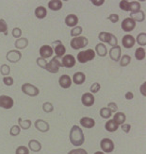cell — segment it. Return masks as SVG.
Here are the masks:
<instances>
[{"instance_id":"6da1fadb","label":"cell","mask_w":146,"mask_h":154,"mask_svg":"<svg viewBox=\"0 0 146 154\" xmlns=\"http://www.w3.org/2000/svg\"><path fill=\"white\" fill-rule=\"evenodd\" d=\"M70 143L74 146H81L85 142V135L82 129L77 125H74L69 132Z\"/></svg>"},{"instance_id":"7a4b0ae2","label":"cell","mask_w":146,"mask_h":154,"mask_svg":"<svg viewBox=\"0 0 146 154\" xmlns=\"http://www.w3.org/2000/svg\"><path fill=\"white\" fill-rule=\"evenodd\" d=\"M96 54L94 49L89 48L86 50H82L80 52H78V54L76 55V61L79 63H87L88 62H91L92 60H94Z\"/></svg>"},{"instance_id":"3957f363","label":"cell","mask_w":146,"mask_h":154,"mask_svg":"<svg viewBox=\"0 0 146 154\" xmlns=\"http://www.w3.org/2000/svg\"><path fill=\"white\" fill-rule=\"evenodd\" d=\"M99 41H101L103 44H108L109 45L111 48L112 46H116L118 45V39L117 37L112 34L110 32H106V31H101L98 35Z\"/></svg>"},{"instance_id":"277c9868","label":"cell","mask_w":146,"mask_h":154,"mask_svg":"<svg viewBox=\"0 0 146 154\" xmlns=\"http://www.w3.org/2000/svg\"><path fill=\"white\" fill-rule=\"evenodd\" d=\"M88 45H89V40L85 36L75 37V38H73L70 42L71 48L74 50H79V49L85 48Z\"/></svg>"},{"instance_id":"5b68a950","label":"cell","mask_w":146,"mask_h":154,"mask_svg":"<svg viewBox=\"0 0 146 154\" xmlns=\"http://www.w3.org/2000/svg\"><path fill=\"white\" fill-rule=\"evenodd\" d=\"M61 58L58 57H54L50 60V62L47 63V65H46V71H48L49 73H52V74H57V73L59 72V69L62 67L61 64V61H59Z\"/></svg>"},{"instance_id":"8992f818","label":"cell","mask_w":146,"mask_h":154,"mask_svg":"<svg viewBox=\"0 0 146 154\" xmlns=\"http://www.w3.org/2000/svg\"><path fill=\"white\" fill-rule=\"evenodd\" d=\"M21 90L25 95L31 97H35L39 96V94H40V90L38 87L31 84V83H28V82L24 83L21 86Z\"/></svg>"},{"instance_id":"52a82bcc","label":"cell","mask_w":146,"mask_h":154,"mask_svg":"<svg viewBox=\"0 0 146 154\" xmlns=\"http://www.w3.org/2000/svg\"><path fill=\"white\" fill-rule=\"evenodd\" d=\"M52 48L54 50V53L56 54V57L58 58H62L64 55H66V48L65 45L61 43L59 40H56L52 43Z\"/></svg>"},{"instance_id":"ba28073f","label":"cell","mask_w":146,"mask_h":154,"mask_svg":"<svg viewBox=\"0 0 146 154\" xmlns=\"http://www.w3.org/2000/svg\"><path fill=\"white\" fill-rule=\"evenodd\" d=\"M100 148L104 153H111L115 149L114 142L109 138H103L100 141Z\"/></svg>"},{"instance_id":"9c48e42d","label":"cell","mask_w":146,"mask_h":154,"mask_svg":"<svg viewBox=\"0 0 146 154\" xmlns=\"http://www.w3.org/2000/svg\"><path fill=\"white\" fill-rule=\"evenodd\" d=\"M6 59H7V61L10 63H16L22 59V53L20 50L11 49V50L7 52Z\"/></svg>"},{"instance_id":"30bf717a","label":"cell","mask_w":146,"mask_h":154,"mask_svg":"<svg viewBox=\"0 0 146 154\" xmlns=\"http://www.w3.org/2000/svg\"><path fill=\"white\" fill-rule=\"evenodd\" d=\"M121 28H122V30L124 32H127V33L131 32L136 28V22L133 19H131L130 17H127L122 21Z\"/></svg>"},{"instance_id":"8fae6325","label":"cell","mask_w":146,"mask_h":154,"mask_svg":"<svg viewBox=\"0 0 146 154\" xmlns=\"http://www.w3.org/2000/svg\"><path fill=\"white\" fill-rule=\"evenodd\" d=\"M76 63V59L72 54H66L61 58L62 67L65 68H73Z\"/></svg>"},{"instance_id":"7c38bea8","label":"cell","mask_w":146,"mask_h":154,"mask_svg":"<svg viewBox=\"0 0 146 154\" xmlns=\"http://www.w3.org/2000/svg\"><path fill=\"white\" fill-rule=\"evenodd\" d=\"M13 106H14V100L12 97L6 95L0 96V108L10 110Z\"/></svg>"},{"instance_id":"4fadbf2b","label":"cell","mask_w":146,"mask_h":154,"mask_svg":"<svg viewBox=\"0 0 146 154\" xmlns=\"http://www.w3.org/2000/svg\"><path fill=\"white\" fill-rule=\"evenodd\" d=\"M81 103L85 107H91L95 103V97L94 94L90 92H86L81 96Z\"/></svg>"},{"instance_id":"5bb4252c","label":"cell","mask_w":146,"mask_h":154,"mask_svg":"<svg viewBox=\"0 0 146 154\" xmlns=\"http://www.w3.org/2000/svg\"><path fill=\"white\" fill-rule=\"evenodd\" d=\"M109 58L112 60L113 62L118 63L120 61V59L122 57V48L120 45H116V46H112L109 51Z\"/></svg>"},{"instance_id":"9a60e30c","label":"cell","mask_w":146,"mask_h":154,"mask_svg":"<svg viewBox=\"0 0 146 154\" xmlns=\"http://www.w3.org/2000/svg\"><path fill=\"white\" fill-rule=\"evenodd\" d=\"M39 54L41 56V58H43V59H48V58H51L54 54V50H53L52 46L49 45H42L41 48L39 49Z\"/></svg>"},{"instance_id":"2e32d148","label":"cell","mask_w":146,"mask_h":154,"mask_svg":"<svg viewBox=\"0 0 146 154\" xmlns=\"http://www.w3.org/2000/svg\"><path fill=\"white\" fill-rule=\"evenodd\" d=\"M136 44V40L135 37L132 36L131 34H125L122 38V45L124 48L130 49L132 48Z\"/></svg>"},{"instance_id":"e0dca14e","label":"cell","mask_w":146,"mask_h":154,"mask_svg":"<svg viewBox=\"0 0 146 154\" xmlns=\"http://www.w3.org/2000/svg\"><path fill=\"white\" fill-rule=\"evenodd\" d=\"M34 126L37 131H39L40 132H47L50 130V125L47 121H45L43 119H37Z\"/></svg>"},{"instance_id":"ac0fdd59","label":"cell","mask_w":146,"mask_h":154,"mask_svg":"<svg viewBox=\"0 0 146 154\" xmlns=\"http://www.w3.org/2000/svg\"><path fill=\"white\" fill-rule=\"evenodd\" d=\"M72 83H73L72 78L67 74L61 75L58 79V84L62 89H69L70 87L72 86Z\"/></svg>"},{"instance_id":"d6986e66","label":"cell","mask_w":146,"mask_h":154,"mask_svg":"<svg viewBox=\"0 0 146 154\" xmlns=\"http://www.w3.org/2000/svg\"><path fill=\"white\" fill-rule=\"evenodd\" d=\"M78 21H79L78 16L76 14H74V13L68 14L67 16L65 17V20H64L65 25L67 26H69V28H72V29L77 26Z\"/></svg>"},{"instance_id":"ffe728a7","label":"cell","mask_w":146,"mask_h":154,"mask_svg":"<svg viewBox=\"0 0 146 154\" xmlns=\"http://www.w3.org/2000/svg\"><path fill=\"white\" fill-rule=\"evenodd\" d=\"M79 123L85 129H91L95 126V120L89 116H83L79 120Z\"/></svg>"},{"instance_id":"44dd1931","label":"cell","mask_w":146,"mask_h":154,"mask_svg":"<svg viewBox=\"0 0 146 154\" xmlns=\"http://www.w3.org/2000/svg\"><path fill=\"white\" fill-rule=\"evenodd\" d=\"M72 82H74L76 85H81L86 82V75L83 72L78 71V72L75 73L74 76H73Z\"/></svg>"},{"instance_id":"7402d4cb","label":"cell","mask_w":146,"mask_h":154,"mask_svg":"<svg viewBox=\"0 0 146 154\" xmlns=\"http://www.w3.org/2000/svg\"><path fill=\"white\" fill-rule=\"evenodd\" d=\"M94 52H95V54L99 57H105V56H107V54L109 53L107 45L103 43H99L95 45Z\"/></svg>"},{"instance_id":"603a6c76","label":"cell","mask_w":146,"mask_h":154,"mask_svg":"<svg viewBox=\"0 0 146 154\" xmlns=\"http://www.w3.org/2000/svg\"><path fill=\"white\" fill-rule=\"evenodd\" d=\"M28 149L32 152H39L42 150V144L36 139H31L28 141Z\"/></svg>"},{"instance_id":"cb8c5ba5","label":"cell","mask_w":146,"mask_h":154,"mask_svg":"<svg viewBox=\"0 0 146 154\" xmlns=\"http://www.w3.org/2000/svg\"><path fill=\"white\" fill-rule=\"evenodd\" d=\"M29 42H28V39L25 38V37H21L17 39L15 43H14V46L17 50H21V49H25L28 48Z\"/></svg>"},{"instance_id":"d4e9b609","label":"cell","mask_w":146,"mask_h":154,"mask_svg":"<svg viewBox=\"0 0 146 154\" xmlns=\"http://www.w3.org/2000/svg\"><path fill=\"white\" fill-rule=\"evenodd\" d=\"M112 120L118 125H123L124 123H125V120H127V116H125V113L123 112H117L114 113L113 116V118H112Z\"/></svg>"},{"instance_id":"484cf974","label":"cell","mask_w":146,"mask_h":154,"mask_svg":"<svg viewBox=\"0 0 146 154\" xmlns=\"http://www.w3.org/2000/svg\"><path fill=\"white\" fill-rule=\"evenodd\" d=\"M47 7L49 10H51L53 11H58L62 9L63 3H62V1H61V0H51V1L48 2Z\"/></svg>"},{"instance_id":"4316f807","label":"cell","mask_w":146,"mask_h":154,"mask_svg":"<svg viewBox=\"0 0 146 154\" xmlns=\"http://www.w3.org/2000/svg\"><path fill=\"white\" fill-rule=\"evenodd\" d=\"M34 13H35V16L38 19H43L47 15V10H46L44 6H39L35 9Z\"/></svg>"},{"instance_id":"83f0119b","label":"cell","mask_w":146,"mask_h":154,"mask_svg":"<svg viewBox=\"0 0 146 154\" xmlns=\"http://www.w3.org/2000/svg\"><path fill=\"white\" fill-rule=\"evenodd\" d=\"M130 18L133 19L134 21L137 23V22H143L145 20V13L143 11H139L137 12H134V13H130Z\"/></svg>"},{"instance_id":"f1b7e54d","label":"cell","mask_w":146,"mask_h":154,"mask_svg":"<svg viewBox=\"0 0 146 154\" xmlns=\"http://www.w3.org/2000/svg\"><path fill=\"white\" fill-rule=\"evenodd\" d=\"M105 129H106V131H109V132H115V131H118L119 126L112 119H109V120H108L107 122H106Z\"/></svg>"},{"instance_id":"f546056e","label":"cell","mask_w":146,"mask_h":154,"mask_svg":"<svg viewBox=\"0 0 146 154\" xmlns=\"http://www.w3.org/2000/svg\"><path fill=\"white\" fill-rule=\"evenodd\" d=\"M32 125V122L31 120L29 119H23L22 117H19L18 118V126L21 128V130H24V131H26L30 129V127Z\"/></svg>"},{"instance_id":"4dcf8cb0","label":"cell","mask_w":146,"mask_h":154,"mask_svg":"<svg viewBox=\"0 0 146 154\" xmlns=\"http://www.w3.org/2000/svg\"><path fill=\"white\" fill-rule=\"evenodd\" d=\"M146 57V52H145V48H138L136 50H135V58L137 61H142L144 60Z\"/></svg>"},{"instance_id":"1f68e13d","label":"cell","mask_w":146,"mask_h":154,"mask_svg":"<svg viewBox=\"0 0 146 154\" xmlns=\"http://www.w3.org/2000/svg\"><path fill=\"white\" fill-rule=\"evenodd\" d=\"M99 115L104 119H109L112 116V112L108 108V107H103L99 111Z\"/></svg>"},{"instance_id":"d6a6232c","label":"cell","mask_w":146,"mask_h":154,"mask_svg":"<svg viewBox=\"0 0 146 154\" xmlns=\"http://www.w3.org/2000/svg\"><path fill=\"white\" fill-rule=\"evenodd\" d=\"M138 45H140L142 48L146 46V33L145 32H141L139 33L137 38L135 39Z\"/></svg>"},{"instance_id":"836d02e7","label":"cell","mask_w":146,"mask_h":154,"mask_svg":"<svg viewBox=\"0 0 146 154\" xmlns=\"http://www.w3.org/2000/svg\"><path fill=\"white\" fill-rule=\"evenodd\" d=\"M120 66L121 67H127V65H129V63H131V56L127 55V54H124L121 57L120 61Z\"/></svg>"},{"instance_id":"e575fe53","label":"cell","mask_w":146,"mask_h":154,"mask_svg":"<svg viewBox=\"0 0 146 154\" xmlns=\"http://www.w3.org/2000/svg\"><path fill=\"white\" fill-rule=\"evenodd\" d=\"M141 3L139 1H131L129 6V11L130 13H134L139 11H141Z\"/></svg>"},{"instance_id":"d590c367","label":"cell","mask_w":146,"mask_h":154,"mask_svg":"<svg viewBox=\"0 0 146 154\" xmlns=\"http://www.w3.org/2000/svg\"><path fill=\"white\" fill-rule=\"evenodd\" d=\"M83 31V29H82V26H75V28H73L71 29V32H70V34L73 38H75V37H78V36H81V33Z\"/></svg>"},{"instance_id":"8d00e7d4","label":"cell","mask_w":146,"mask_h":154,"mask_svg":"<svg viewBox=\"0 0 146 154\" xmlns=\"http://www.w3.org/2000/svg\"><path fill=\"white\" fill-rule=\"evenodd\" d=\"M0 73H1V75L4 76V77L10 76V65L7 64V63L2 64L1 67H0Z\"/></svg>"},{"instance_id":"74e56055","label":"cell","mask_w":146,"mask_h":154,"mask_svg":"<svg viewBox=\"0 0 146 154\" xmlns=\"http://www.w3.org/2000/svg\"><path fill=\"white\" fill-rule=\"evenodd\" d=\"M43 111L46 113H50L54 111V105L49 101H46L43 104Z\"/></svg>"},{"instance_id":"f35d334b","label":"cell","mask_w":146,"mask_h":154,"mask_svg":"<svg viewBox=\"0 0 146 154\" xmlns=\"http://www.w3.org/2000/svg\"><path fill=\"white\" fill-rule=\"evenodd\" d=\"M21 133V128L17 125H13L10 130V135L11 136H18Z\"/></svg>"},{"instance_id":"ab89813d","label":"cell","mask_w":146,"mask_h":154,"mask_svg":"<svg viewBox=\"0 0 146 154\" xmlns=\"http://www.w3.org/2000/svg\"><path fill=\"white\" fill-rule=\"evenodd\" d=\"M129 6H130V2L127 1V0H121L119 2V7L124 11H129Z\"/></svg>"},{"instance_id":"60d3db41","label":"cell","mask_w":146,"mask_h":154,"mask_svg":"<svg viewBox=\"0 0 146 154\" xmlns=\"http://www.w3.org/2000/svg\"><path fill=\"white\" fill-rule=\"evenodd\" d=\"M0 32L4 33L5 35L8 34V24L4 19H0Z\"/></svg>"},{"instance_id":"b9f144b4","label":"cell","mask_w":146,"mask_h":154,"mask_svg":"<svg viewBox=\"0 0 146 154\" xmlns=\"http://www.w3.org/2000/svg\"><path fill=\"white\" fill-rule=\"evenodd\" d=\"M101 89V85L100 83H98V82H94V83H92L90 87V93L91 94H97L99 91H100Z\"/></svg>"},{"instance_id":"7bdbcfd3","label":"cell","mask_w":146,"mask_h":154,"mask_svg":"<svg viewBox=\"0 0 146 154\" xmlns=\"http://www.w3.org/2000/svg\"><path fill=\"white\" fill-rule=\"evenodd\" d=\"M30 150L25 146H19L15 150V154H29Z\"/></svg>"},{"instance_id":"ee69618b","label":"cell","mask_w":146,"mask_h":154,"mask_svg":"<svg viewBox=\"0 0 146 154\" xmlns=\"http://www.w3.org/2000/svg\"><path fill=\"white\" fill-rule=\"evenodd\" d=\"M36 63H37V65L39 66V67L45 69L46 65H47V61H46V60L43 59V58L39 57V58H37V60H36Z\"/></svg>"},{"instance_id":"f6af8a7d","label":"cell","mask_w":146,"mask_h":154,"mask_svg":"<svg viewBox=\"0 0 146 154\" xmlns=\"http://www.w3.org/2000/svg\"><path fill=\"white\" fill-rule=\"evenodd\" d=\"M22 33H23L22 32V29H20V28H14V29H12V31H11L12 37L15 38L16 40L22 37Z\"/></svg>"},{"instance_id":"bcb514c9","label":"cell","mask_w":146,"mask_h":154,"mask_svg":"<svg viewBox=\"0 0 146 154\" xmlns=\"http://www.w3.org/2000/svg\"><path fill=\"white\" fill-rule=\"evenodd\" d=\"M108 20H109V21H110L111 23L116 24V23H118L119 21H120V16H119V14H117V13H111V14L109 15Z\"/></svg>"},{"instance_id":"7dc6e473","label":"cell","mask_w":146,"mask_h":154,"mask_svg":"<svg viewBox=\"0 0 146 154\" xmlns=\"http://www.w3.org/2000/svg\"><path fill=\"white\" fill-rule=\"evenodd\" d=\"M3 83H4L6 86H12L13 83H14V79H13V78L10 77V76L4 77V78H3Z\"/></svg>"},{"instance_id":"c3c4849f","label":"cell","mask_w":146,"mask_h":154,"mask_svg":"<svg viewBox=\"0 0 146 154\" xmlns=\"http://www.w3.org/2000/svg\"><path fill=\"white\" fill-rule=\"evenodd\" d=\"M68 154H88L87 150H85L82 148H77L75 149H72L68 152Z\"/></svg>"},{"instance_id":"681fc988","label":"cell","mask_w":146,"mask_h":154,"mask_svg":"<svg viewBox=\"0 0 146 154\" xmlns=\"http://www.w3.org/2000/svg\"><path fill=\"white\" fill-rule=\"evenodd\" d=\"M108 108L112 112V113H113V112L115 113V112H118V106H117V104L115 102H109L108 104Z\"/></svg>"},{"instance_id":"f907efd6","label":"cell","mask_w":146,"mask_h":154,"mask_svg":"<svg viewBox=\"0 0 146 154\" xmlns=\"http://www.w3.org/2000/svg\"><path fill=\"white\" fill-rule=\"evenodd\" d=\"M122 127V131L125 133H128L131 131V125L130 124H127V123H124L123 125H121Z\"/></svg>"},{"instance_id":"816d5d0a","label":"cell","mask_w":146,"mask_h":154,"mask_svg":"<svg viewBox=\"0 0 146 154\" xmlns=\"http://www.w3.org/2000/svg\"><path fill=\"white\" fill-rule=\"evenodd\" d=\"M140 92L142 95L145 97H146V82H144L141 86H140Z\"/></svg>"},{"instance_id":"f5cc1de1","label":"cell","mask_w":146,"mask_h":154,"mask_svg":"<svg viewBox=\"0 0 146 154\" xmlns=\"http://www.w3.org/2000/svg\"><path fill=\"white\" fill-rule=\"evenodd\" d=\"M91 4L94 5V6L99 7V6H102L105 3V0H91Z\"/></svg>"},{"instance_id":"db71d44e","label":"cell","mask_w":146,"mask_h":154,"mask_svg":"<svg viewBox=\"0 0 146 154\" xmlns=\"http://www.w3.org/2000/svg\"><path fill=\"white\" fill-rule=\"evenodd\" d=\"M124 97H125V99H127V100H131V99L134 98V94L132 92H127V93H125Z\"/></svg>"},{"instance_id":"11a10c76","label":"cell","mask_w":146,"mask_h":154,"mask_svg":"<svg viewBox=\"0 0 146 154\" xmlns=\"http://www.w3.org/2000/svg\"><path fill=\"white\" fill-rule=\"evenodd\" d=\"M94 154H106V153H104L103 151H95Z\"/></svg>"}]
</instances>
